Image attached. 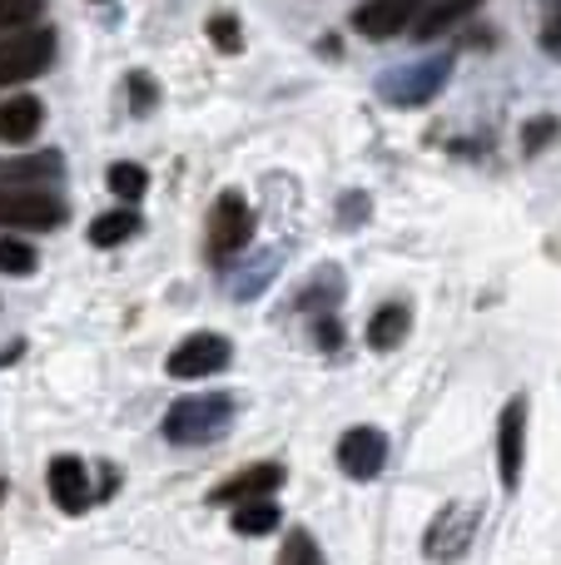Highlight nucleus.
I'll use <instances>...</instances> for the list:
<instances>
[{"label": "nucleus", "instance_id": "a878e982", "mask_svg": "<svg viewBox=\"0 0 561 565\" xmlns=\"http://www.w3.org/2000/svg\"><path fill=\"white\" fill-rule=\"evenodd\" d=\"M542 50L547 55H561V0L547 6V20H542Z\"/></svg>", "mask_w": 561, "mask_h": 565}, {"label": "nucleus", "instance_id": "9d476101", "mask_svg": "<svg viewBox=\"0 0 561 565\" xmlns=\"http://www.w3.org/2000/svg\"><path fill=\"white\" fill-rule=\"evenodd\" d=\"M284 487V467L278 461H254V467L234 471L229 481H219L209 491V507H239V501H254V497H274Z\"/></svg>", "mask_w": 561, "mask_h": 565}, {"label": "nucleus", "instance_id": "7ed1b4c3", "mask_svg": "<svg viewBox=\"0 0 561 565\" xmlns=\"http://www.w3.org/2000/svg\"><path fill=\"white\" fill-rule=\"evenodd\" d=\"M55 65V30L25 25L0 35V85H25V79L45 75Z\"/></svg>", "mask_w": 561, "mask_h": 565}, {"label": "nucleus", "instance_id": "a211bd4d", "mask_svg": "<svg viewBox=\"0 0 561 565\" xmlns=\"http://www.w3.org/2000/svg\"><path fill=\"white\" fill-rule=\"evenodd\" d=\"M234 531L239 536H268V531H278V507L268 497L239 501L234 507Z\"/></svg>", "mask_w": 561, "mask_h": 565}, {"label": "nucleus", "instance_id": "393cba45", "mask_svg": "<svg viewBox=\"0 0 561 565\" xmlns=\"http://www.w3.org/2000/svg\"><path fill=\"white\" fill-rule=\"evenodd\" d=\"M129 105H135V115H149V109L159 105V85L149 75H129Z\"/></svg>", "mask_w": 561, "mask_h": 565}, {"label": "nucleus", "instance_id": "4be33fe9", "mask_svg": "<svg viewBox=\"0 0 561 565\" xmlns=\"http://www.w3.org/2000/svg\"><path fill=\"white\" fill-rule=\"evenodd\" d=\"M278 565H324V551L308 531H288L284 551H278Z\"/></svg>", "mask_w": 561, "mask_h": 565}, {"label": "nucleus", "instance_id": "0eeeda50", "mask_svg": "<svg viewBox=\"0 0 561 565\" xmlns=\"http://www.w3.org/2000/svg\"><path fill=\"white\" fill-rule=\"evenodd\" d=\"M65 214V199L50 189H0V228H55Z\"/></svg>", "mask_w": 561, "mask_h": 565}, {"label": "nucleus", "instance_id": "ddd939ff", "mask_svg": "<svg viewBox=\"0 0 561 565\" xmlns=\"http://www.w3.org/2000/svg\"><path fill=\"white\" fill-rule=\"evenodd\" d=\"M65 174V159L55 149H35V154H15L0 159V189H40L50 179Z\"/></svg>", "mask_w": 561, "mask_h": 565}, {"label": "nucleus", "instance_id": "bb28decb", "mask_svg": "<svg viewBox=\"0 0 561 565\" xmlns=\"http://www.w3.org/2000/svg\"><path fill=\"white\" fill-rule=\"evenodd\" d=\"M318 342H324V348H338V342H343V328H338L334 318H318Z\"/></svg>", "mask_w": 561, "mask_h": 565}, {"label": "nucleus", "instance_id": "f257e3e1", "mask_svg": "<svg viewBox=\"0 0 561 565\" xmlns=\"http://www.w3.org/2000/svg\"><path fill=\"white\" fill-rule=\"evenodd\" d=\"M234 422V402L224 392H204V397H179L165 412V437L179 447H204V441L224 437Z\"/></svg>", "mask_w": 561, "mask_h": 565}, {"label": "nucleus", "instance_id": "4468645a", "mask_svg": "<svg viewBox=\"0 0 561 565\" xmlns=\"http://www.w3.org/2000/svg\"><path fill=\"white\" fill-rule=\"evenodd\" d=\"M45 125V105L35 95H10L0 99V145H30Z\"/></svg>", "mask_w": 561, "mask_h": 565}, {"label": "nucleus", "instance_id": "9b49d317", "mask_svg": "<svg viewBox=\"0 0 561 565\" xmlns=\"http://www.w3.org/2000/svg\"><path fill=\"white\" fill-rule=\"evenodd\" d=\"M423 10V0H368V6L353 10V30L368 40H388V35H403L413 25V15Z\"/></svg>", "mask_w": 561, "mask_h": 565}, {"label": "nucleus", "instance_id": "f8f14e48", "mask_svg": "<svg viewBox=\"0 0 561 565\" xmlns=\"http://www.w3.org/2000/svg\"><path fill=\"white\" fill-rule=\"evenodd\" d=\"M50 497L65 516H85L89 511V471L80 457H55L50 461Z\"/></svg>", "mask_w": 561, "mask_h": 565}, {"label": "nucleus", "instance_id": "412c9836", "mask_svg": "<svg viewBox=\"0 0 561 565\" xmlns=\"http://www.w3.org/2000/svg\"><path fill=\"white\" fill-rule=\"evenodd\" d=\"M40 15H45V0H0V35L40 25Z\"/></svg>", "mask_w": 561, "mask_h": 565}, {"label": "nucleus", "instance_id": "423d86ee", "mask_svg": "<svg viewBox=\"0 0 561 565\" xmlns=\"http://www.w3.org/2000/svg\"><path fill=\"white\" fill-rule=\"evenodd\" d=\"M248 238H254V209L244 204V194L229 189L209 209V258H234Z\"/></svg>", "mask_w": 561, "mask_h": 565}, {"label": "nucleus", "instance_id": "f3484780", "mask_svg": "<svg viewBox=\"0 0 561 565\" xmlns=\"http://www.w3.org/2000/svg\"><path fill=\"white\" fill-rule=\"evenodd\" d=\"M135 234H139L135 209H115V214H99L95 224H89V244L95 248H119V244H129Z\"/></svg>", "mask_w": 561, "mask_h": 565}, {"label": "nucleus", "instance_id": "6ab92c4d", "mask_svg": "<svg viewBox=\"0 0 561 565\" xmlns=\"http://www.w3.org/2000/svg\"><path fill=\"white\" fill-rule=\"evenodd\" d=\"M109 194H119V199H129V204H139L145 199V189H149V174L139 164H129V159H119V164H109Z\"/></svg>", "mask_w": 561, "mask_h": 565}, {"label": "nucleus", "instance_id": "b1692460", "mask_svg": "<svg viewBox=\"0 0 561 565\" xmlns=\"http://www.w3.org/2000/svg\"><path fill=\"white\" fill-rule=\"evenodd\" d=\"M557 129H561V119H557V115H537V119H527V129H522V149H527V154H542V145H552V139H557Z\"/></svg>", "mask_w": 561, "mask_h": 565}, {"label": "nucleus", "instance_id": "5701e85b", "mask_svg": "<svg viewBox=\"0 0 561 565\" xmlns=\"http://www.w3.org/2000/svg\"><path fill=\"white\" fill-rule=\"evenodd\" d=\"M209 40H214L219 50H224V55H239V50H244V30H239V20L229 15H209Z\"/></svg>", "mask_w": 561, "mask_h": 565}, {"label": "nucleus", "instance_id": "cd10ccee", "mask_svg": "<svg viewBox=\"0 0 561 565\" xmlns=\"http://www.w3.org/2000/svg\"><path fill=\"white\" fill-rule=\"evenodd\" d=\"M0 497H6V481H0Z\"/></svg>", "mask_w": 561, "mask_h": 565}, {"label": "nucleus", "instance_id": "dca6fc26", "mask_svg": "<svg viewBox=\"0 0 561 565\" xmlns=\"http://www.w3.org/2000/svg\"><path fill=\"white\" fill-rule=\"evenodd\" d=\"M407 332H413V308H407V302H383V308L373 312V322H368V348L393 352L407 342Z\"/></svg>", "mask_w": 561, "mask_h": 565}, {"label": "nucleus", "instance_id": "2eb2a0df", "mask_svg": "<svg viewBox=\"0 0 561 565\" xmlns=\"http://www.w3.org/2000/svg\"><path fill=\"white\" fill-rule=\"evenodd\" d=\"M477 6H483V0H433V6L417 10L413 25H407V30H413V40H423V45H427V40L447 35V30H453L457 20H467Z\"/></svg>", "mask_w": 561, "mask_h": 565}, {"label": "nucleus", "instance_id": "1a4fd4ad", "mask_svg": "<svg viewBox=\"0 0 561 565\" xmlns=\"http://www.w3.org/2000/svg\"><path fill=\"white\" fill-rule=\"evenodd\" d=\"M388 461V437L378 427H348L338 437V467L353 481H373Z\"/></svg>", "mask_w": 561, "mask_h": 565}, {"label": "nucleus", "instance_id": "aec40b11", "mask_svg": "<svg viewBox=\"0 0 561 565\" xmlns=\"http://www.w3.org/2000/svg\"><path fill=\"white\" fill-rule=\"evenodd\" d=\"M35 264H40V254L25 244V238H0V274H10V278H30L35 274Z\"/></svg>", "mask_w": 561, "mask_h": 565}, {"label": "nucleus", "instance_id": "f03ea898", "mask_svg": "<svg viewBox=\"0 0 561 565\" xmlns=\"http://www.w3.org/2000/svg\"><path fill=\"white\" fill-rule=\"evenodd\" d=\"M447 79H453V55H427V60H413V65H403V70H388V75L378 79V95L398 109H417V105L443 95Z\"/></svg>", "mask_w": 561, "mask_h": 565}, {"label": "nucleus", "instance_id": "20e7f679", "mask_svg": "<svg viewBox=\"0 0 561 565\" xmlns=\"http://www.w3.org/2000/svg\"><path fill=\"white\" fill-rule=\"evenodd\" d=\"M477 521H483V507H473V501H447V507L427 521V536H423L427 561H443V565L463 561L467 551H473Z\"/></svg>", "mask_w": 561, "mask_h": 565}, {"label": "nucleus", "instance_id": "6e6552de", "mask_svg": "<svg viewBox=\"0 0 561 565\" xmlns=\"http://www.w3.org/2000/svg\"><path fill=\"white\" fill-rule=\"evenodd\" d=\"M522 461H527V397H512L497 422V477L507 491L522 487Z\"/></svg>", "mask_w": 561, "mask_h": 565}, {"label": "nucleus", "instance_id": "39448f33", "mask_svg": "<svg viewBox=\"0 0 561 565\" xmlns=\"http://www.w3.org/2000/svg\"><path fill=\"white\" fill-rule=\"evenodd\" d=\"M229 358H234V348H229L224 332H189V338L169 352L165 367H169V377H179V382H199V377L224 372Z\"/></svg>", "mask_w": 561, "mask_h": 565}]
</instances>
